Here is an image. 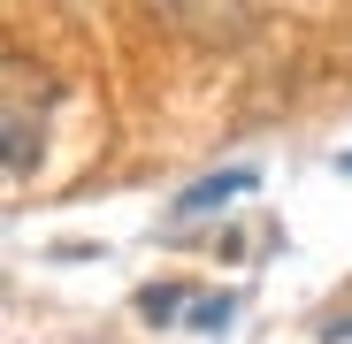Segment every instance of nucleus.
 <instances>
[{
  "label": "nucleus",
  "mask_w": 352,
  "mask_h": 344,
  "mask_svg": "<svg viewBox=\"0 0 352 344\" xmlns=\"http://www.w3.org/2000/svg\"><path fill=\"white\" fill-rule=\"evenodd\" d=\"M176 299H184V291H168V283H153V291H138V314H146V321H176V314H184Z\"/></svg>",
  "instance_id": "3"
},
{
  "label": "nucleus",
  "mask_w": 352,
  "mask_h": 344,
  "mask_svg": "<svg viewBox=\"0 0 352 344\" xmlns=\"http://www.w3.org/2000/svg\"><path fill=\"white\" fill-rule=\"evenodd\" d=\"M344 168H352V153H344Z\"/></svg>",
  "instance_id": "5"
},
{
  "label": "nucleus",
  "mask_w": 352,
  "mask_h": 344,
  "mask_svg": "<svg viewBox=\"0 0 352 344\" xmlns=\"http://www.w3.org/2000/svg\"><path fill=\"white\" fill-rule=\"evenodd\" d=\"M46 92L31 100V62L8 54V176H31L38 168V138H46Z\"/></svg>",
  "instance_id": "1"
},
{
  "label": "nucleus",
  "mask_w": 352,
  "mask_h": 344,
  "mask_svg": "<svg viewBox=\"0 0 352 344\" xmlns=\"http://www.w3.org/2000/svg\"><path fill=\"white\" fill-rule=\"evenodd\" d=\"M253 184V168H222V176H207V184H192V192H176V214H207V207H230Z\"/></svg>",
  "instance_id": "2"
},
{
  "label": "nucleus",
  "mask_w": 352,
  "mask_h": 344,
  "mask_svg": "<svg viewBox=\"0 0 352 344\" xmlns=\"http://www.w3.org/2000/svg\"><path fill=\"white\" fill-rule=\"evenodd\" d=\"M230 314H238V306H230V291H214L207 306H192V321H199V329H230Z\"/></svg>",
  "instance_id": "4"
}]
</instances>
